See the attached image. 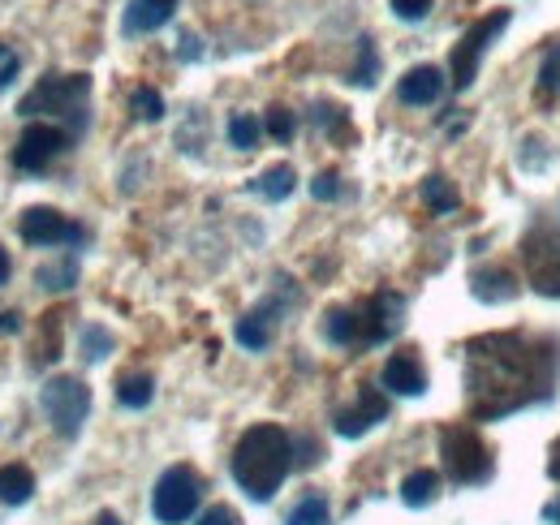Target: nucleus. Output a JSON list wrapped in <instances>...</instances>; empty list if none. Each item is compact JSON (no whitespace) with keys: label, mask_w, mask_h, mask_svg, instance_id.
I'll return each mask as SVG.
<instances>
[{"label":"nucleus","mask_w":560,"mask_h":525,"mask_svg":"<svg viewBox=\"0 0 560 525\" xmlns=\"http://www.w3.org/2000/svg\"><path fill=\"white\" fill-rule=\"evenodd\" d=\"M552 384V358L544 345H526L522 336H483L470 345V409L479 418L513 413L539 396H548Z\"/></svg>","instance_id":"f257e3e1"},{"label":"nucleus","mask_w":560,"mask_h":525,"mask_svg":"<svg viewBox=\"0 0 560 525\" xmlns=\"http://www.w3.org/2000/svg\"><path fill=\"white\" fill-rule=\"evenodd\" d=\"M293 465V440L277 422L250 427L233 448V478L250 500H272Z\"/></svg>","instance_id":"f03ea898"},{"label":"nucleus","mask_w":560,"mask_h":525,"mask_svg":"<svg viewBox=\"0 0 560 525\" xmlns=\"http://www.w3.org/2000/svg\"><path fill=\"white\" fill-rule=\"evenodd\" d=\"M91 95V78L86 73H52L44 78L35 91L22 95L18 113L22 117H66V121H82V104Z\"/></svg>","instance_id":"7ed1b4c3"},{"label":"nucleus","mask_w":560,"mask_h":525,"mask_svg":"<svg viewBox=\"0 0 560 525\" xmlns=\"http://www.w3.org/2000/svg\"><path fill=\"white\" fill-rule=\"evenodd\" d=\"M440 457L453 482L462 487H475V482H488L491 478V453L483 444V435L475 427H444L440 431Z\"/></svg>","instance_id":"20e7f679"},{"label":"nucleus","mask_w":560,"mask_h":525,"mask_svg":"<svg viewBox=\"0 0 560 525\" xmlns=\"http://www.w3.org/2000/svg\"><path fill=\"white\" fill-rule=\"evenodd\" d=\"M199 500H203V478L190 465H173L160 474L151 491V513L160 525H186L199 513Z\"/></svg>","instance_id":"39448f33"},{"label":"nucleus","mask_w":560,"mask_h":525,"mask_svg":"<svg viewBox=\"0 0 560 525\" xmlns=\"http://www.w3.org/2000/svg\"><path fill=\"white\" fill-rule=\"evenodd\" d=\"M39 405H44V413H48L52 431H57V435H66V440H73V435L82 431L86 413H91V388H86L82 380H73V375H57V380H48V384H44Z\"/></svg>","instance_id":"423d86ee"},{"label":"nucleus","mask_w":560,"mask_h":525,"mask_svg":"<svg viewBox=\"0 0 560 525\" xmlns=\"http://www.w3.org/2000/svg\"><path fill=\"white\" fill-rule=\"evenodd\" d=\"M504 26H509V9H491L488 18H479V22L457 39V48H453V86H457V91H466V86L479 78V61H483L488 44Z\"/></svg>","instance_id":"0eeeda50"},{"label":"nucleus","mask_w":560,"mask_h":525,"mask_svg":"<svg viewBox=\"0 0 560 525\" xmlns=\"http://www.w3.org/2000/svg\"><path fill=\"white\" fill-rule=\"evenodd\" d=\"M522 259L530 289L544 298H560V233L557 229H530L522 242Z\"/></svg>","instance_id":"6e6552de"},{"label":"nucleus","mask_w":560,"mask_h":525,"mask_svg":"<svg viewBox=\"0 0 560 525\" xmlns=\"http://www.w3.org/2000/svg\"><path fill=\"white\" fill-rule=\"evenodd\" d=\"M66 147H70V133L61 130V126H52V121H31L22 138H18V147H13V164L22 168V173H44V168H52L61 155H66Z\"/></svg>","instance_id":"1a4fd4ad"},{"label":"nucleus","mask_w":560,"mask_h":525,"mask_svg":"<svg viewBox=\"0 0 560 525\" xmlns=\"http://www.w3.org/2000/svg\"><path fill=\"white\" fill-rule=\"evenodd\" d=\"M18 233H22L26 246H44V250H52V246H78V242H82V229L70 224V220H66L61 211H52V207H31V211H22Z\"/></svg>","instance_id":"9d476101"},{"label":"nucleus","mask_w":560,"mask_h":525,"mask_svg":"<svg viewBox=\"0 0 560 525\" xmlns=\"http://www.w3.org/2000/svg\"><path fill=\"white\" fill-rule=\"evenodd\" d=\"M406 324V298L401 293H375L362 311H358V340L362 345H380L388 336H397Z\"/></svg>","instance_id":"9b49d317"},{"label":"nucleus","mask_w":560,"mask_h":525,"mask_svg":"<svg viewBox=\"0 0 560 525\" xmlns=\"http://www.w3.org/2000/svg\"><path fill=\"white\" fill-rule=\"evenodd\" d=\"M388 418V400L384 393H375L371 384H362L358 396H353V405H341L337 413H332V427H337V435H346V440H358V435H366L375 422H384Z\"/></svg>","instance_id":"f8f14e48"},{"label":"nucleus","mask_w":560,"mask_h":525,"mask_svg":"<svg viewBox=\"0 0 560 525\" xmlns=\"http://www.w3.org/2000/svg\"><path fill=\"white\" fill-rule=\"evenodd\" d=\"M384 388L397 396H422L427 393V371H422L419 353L406 349V353H393L384 362Z\"/></svg>","instance_id":"ddd939ff"},{"label":"nucleus","mask_w":560,"mask_h":525,"mask_svg":"<svg viewBox=\"0 0 560 525\" xmlns=\"http://www.w3.org/2000/svg\"><path fill=\"white\" fill-rule=\"evenodd\" d=\"M397 95H401V104H410V108L435 104V100L444 95V73H440V66H415L401 78Z\"/></svg>","instance_id":"4468645a"},{"label":"nucleus","mask_w":560,"mask_h":525,"mask_svg":"<svg viewBox=\"0 0 560 525\" xmlns=\"http://www.w3.org/2000/svg\"><path fill=\"white\" fill-rule=\"evenodd\" d=\"M470 293L479 302H488V306H500V302H513L517 298V280H513L509 267H479L470 276Z\"/></svg>","instance_id":"2eb2a0df"},{"label":"nucleus","mask_w":560,"mask_h":525,"mask_svg":"<svg viewBox=\"0 0 560 525\" xmlns=\"http://www.w3.org/2000/svg\"><path fill=\"white\" fill-rule=\"evenodd\" d=\"M177 13V0H130L126 4V35H151Z\"/></svg>","instance_id":"dca6fc26"},{"label":"nucleus","mask_w":560,"mask_h":525,"mask_svg":"<svg viewBox=\"0 0 560 525\" xmlns=\"http://www.w3.org/2000/svg\"><path fill=\"white\" fill-rule=\"evenodd\" d=\"M272 328H277V306H259V311H250V315L237 319V345L250 349V353H259V349L272 345Z\"/></svg>","instance_id":"f3484780"},{"label":"nucleus","mask_w":560,"mask_h":525,"mask_svg":"<svg viewBox=\"0 0 560 525\" xmlns=\"http://www.w3.org/2000/svg\"><path fill=\"white\" fill-rule=\"evenodd\" d=\"M293 186H298V173H293L289 164H272V168H264V173L250 182V190L259 198H268V202H284V198L293 195Z\"/></svg>","instance_id":"a211bd4d"},{"label":"nucleus","mask_w":560,"mask_h":525,"mask_svg":"<svg viewBox=\"0 0 560 525\" xmlns=\"http://www.w3.org/2000/svg\"><path fill=\"white\" fill-rule=\"evenodd\" d=\"M31 495H35V474L26 465H0V500L18 509Z\"/></svg>","instance_id":"6ab92c4d"},{"label":"nucleus","mask_w":560,"mask_h":525,"mask_svg":"<svg viewBox=\"0 0 560 525\" xmlns=\"http://www.w3.org/2000/svg\"><path fill=\"white\" fill-rule=\"evenodd\" d=\"M422 202H427V211L448 215V211H457V207H462V195H457V186H453L448 177L431 173V177L422 182Z\"/></svg>","instance_id":"aec40b11"},{"label":"nucleus","mask_w":560,"mask_h":525,"mask_svg":"<svg viewBox=\"0 0 560 525\" xmlns=\"http://www.w3.org/2000/svg\"><path fill=\"white\" fill-rule=\"evenodd\" d=\"M435 495H440V474H435V469H415V474L401 482V500H406L410 509H427Z\"/></svg>","instance_id":"412c9836"},{"label":"nucleus","mask_w":560,"mask_h":525,"mask_svg":"<svg viewBox=\"0 0 560 525\" xmlns=\"http://www.w3.org/2000/svg\"><path fill=\"white\" fill-rule=\"evenodd\" d=\"M324 340H328V345H353V340H358V311L332 306V311L324 315Z\"/></svg>","instance_id":"4be33fe9"},{"label":"nucleus","mask_w":560,"mask_h":525,"mask_svg":"<svg viewBox=\"0 0 560 525\" xmlns=\"http://www.w3.org/2000/svg\"><path fill=\"white\" fill-rule=\"evenodd\" d=\"M117 400H121L126 409H147V405L155 400V380H151V375H126V380L117 384Z\"/></svg>","instance_id":"5701e85b"},{"label":"nucleus","mask_w":560,"mask_h":525,"mask_svg":"<svg viewBox=\"0 0 560 525\" xmlns=\"http://www.w3.org/2000/svg\"><path fill=\"white\" fill-rule=\"evenodd\" d=\"M375 78H380V52H375V44L362 35L358 39V61L350 69V82L353 86H375Z\"/></svg>","instance_id":"b1692460"},{"label":"nucleus","mask_w":560,"mask_h":525,"mask_svg":"<svg viewBox=\"0 0 560 525\" xmlns=\"http://www.w3.org/2000/svg\"><path fill=\"white\" fill-rule=\"evenodd\" d=\"M259 117H250V113H237V117H229V142L237 147V151H255L259 147Z\"/></svg>","instance_id":"393cba45"},{"label":"nucleus","mask_w":560,"mask_h":525,"mask_svg":"<svg viewBox=\"0 0 560 525\" xmlns=\"http://www.w3.org/2000/svg\"><path fill=\"white\" fill-rule=\"evenodd\" d=\"M560 95V44H552L544 52V66H539V100L552 104Z\"/></svg>","instance_id":"a878e982"},{"label":"nucleus","mask_w":560,"mask_h":525,"mask_svg":"<svg viewBox=\"0 0 560 525\" xmlns=\"http://www.w3.org/2000/svg\"><path fill=\"white\" fill-rule=\"evenodd\" d=\"M289 525H332V509L324 495H306L293 513H289Z\"/></svg>","instance_id":"bb28decb"},{"label":"nucleus","mask_w":560,"mask_h":525,"mask_svg":"<svg viewBox=\"0 0 560 525\" xmlns=\"http://www.w3.org/2000/svg\"><path fill=\"white\" fill-rule=\"evenodd\" d=\"M113 353V331L100 328V324H86L82 328V358L86 362H104Z\"/></svg>","instance_id":"cd10ccee"},{"label":"nucleus","mask_w":560,"mask_h":525,"mask_svg":"<svg viewBox=\"0 0 560 525\" xmlns=\"http://www.w3.org/2000/svg\"><path fill=\"white\" fill-rule=\"evenodd\" d=\"M35 280H39V289H70L73 280H78V262L66 259V262H48V267H39L35 271Z\"/></svg>","instance_id":"c85d7f7f"},{"label":"nucleus","mask_w":560,"mask_h":525,"mask_svg":"<svg viewBox=\"0 0 560 525\" xmlns=\"http://www.w3.org/2000/svg\"><path fill=\"white\" fill-rule=\"evenodd\" d=\"M130 108H135V117H139V121H160V117H164V95H160V91H151V86H135Z\"/></svg>","instance_id":"c756f323"},{"label":"nucleus","mask_w":560,"mask_h":525,"mask_svg":"<svg viewBox=\"0 0 560 525\" xmlns=\"http://www.w3.org/2000/svg\"><path fill=\"white\" fill-rule=\"evenodd\" d=\"M264 126H268V133H272L277 142H289V138L298 133V117H293L284 104H277V108H268V121H264Z\"/></svg>","instance_id":"7c9ffc66"},{"label":"nucleus","mask_w":560,"mask_h":525,"mask_svg":"<svg viewBox=\"0 0 560 525\" xmlns=\"http://www.w3.org/2000/svg\"><path fill=\"white\" fill-rule=\"evenodd\" d=\"M315 126L328 133L346 130V108H337V104H315Z\"/></svg>","instance_id":"2f4dec72"},{"label":"nucleus","mask_w":560,"mask_h":525,"mask_svg":"<svg viewBox=\"0 0 560 525\" xmlns=\"http://www.w3.org/2000/svg\"><path fill=\"white\" fill-rule=\"evenodd\" d=\"M388 4H393V13H397L401 22H422L435 0H388Z\"/></svg>","instance_id":"473e14b6"},{"label":"nucleus","mask_w":560,"mask_h":525,"mask_svg":"<svg viewBox=\"0 0 560 525\" xmlns=\"http://www.w3.org/2000/svg\"><path fill=\"white\" fill-rule=\"evenodd\" d=\"M311 195L319 198V202H332V198L341 195V177H337L332 168H328V173H319V177L311 182Z\"/></svg>","instance_id":"72a5a7b5"},{"label":"nucleus","mask_w":560,"mask_h":525,"mask_svg":"<svg viewBox=\"0 0 560 525\" xmlns=\"http://www.w3.org/2000/svg\"><path fill=\"white\" fill-rule=\"evenodd\" d=\"M18 69H22V57L9 44H0V86H9L18 78Z\"/></svg>","instance_id":"f704fd0d"},{"label":"nucleus","mask_w":560,"mask_h":525,"mask_svg":"<svg viewBox=\"0 0 560 525\" xmlns=\"http://www.w3.org/2000/svg\"><path fill=\"white\" fill-rule=\"evenodd\" d=\"M199 525H242V517H237L229 504H215V509H208V513L199 517Z\"/></svg>","instance_id":"c9c22d12"},{"label":"nucleus","mask_w":560,"mask_h":525,"mask_svg":"<svg viewBox=\"0 0 560 525\" xmlns=\"http://www.w3.org/2000/svg\"><path fill=\"white\" fill-rule=\"evenodd\" d=\"M177 44H182V48H177L182 61H199V57H203V39H199V35H182Z\"/></svg>","instance_id":"e433bc0d"},{"label":"nucleus","mask_w":560,"mask_h":525,"mask_svg":"<svg viewBox=\"0 0 560 525\" xmlns=\"http://www.w3.org/2000/svg\"><path fill=\"white\" fill-rule=\"evenodd\" d=\"M548 474L560 482V435L552 440V448H548Z\"/></svg>","instance_id":"4c0bfd02"},{"label":"nucleus","mask_w":560,"mask_h":525,"mask_svg":"<svg viewBox=\"0 0 560 525\" xmlns=\"http://www.w3.org/2000/svg\"><path fill=\"white\" fill-rule=\"evenodd\" d=\"M544 522H548V525H560V500L544 504Z\"/></svg>","instance_id":"58836bf2"},{"label":"nucleus","mask_w":560,"mask_h":525,"mask_svg":"<svg viewBox=\"0 0 560 525\" xmlns=\"http://www.w3.org/2000/svg\"><path fill=\"white\" fill-rule=\"evenodd\" d=\"M0 331H18V315H0Z\"/></svg>","instance_id":"ea45409f"},{"label":"nucleus","mask_w":560,"mask_h":525,"mask_svg":"<svg viewBox=\"0 0 560 525\" xmlns=\"http://www.w3.org/2000/svg\"><path fill=\"white\" fill-rule=\"evenodd\" d=\"M95 525H121V517H117V513H100V517H95Z\"/></svg>","instance_id":"a19ab883"},{"label":"nucleus","mask_w":560,"mask_h":525,"mask_svg":"<svg viewBox=\"0 0 560 525\" xmlns=\"http://www.w3.org/2000/svg\"><path fill=\"white\" fill-rule=\"evenodd\" d=\"M4 280H9V255L0 250V284H4Z\"/></svg>","instance_id":"79ce46f5"}]
</instances>
